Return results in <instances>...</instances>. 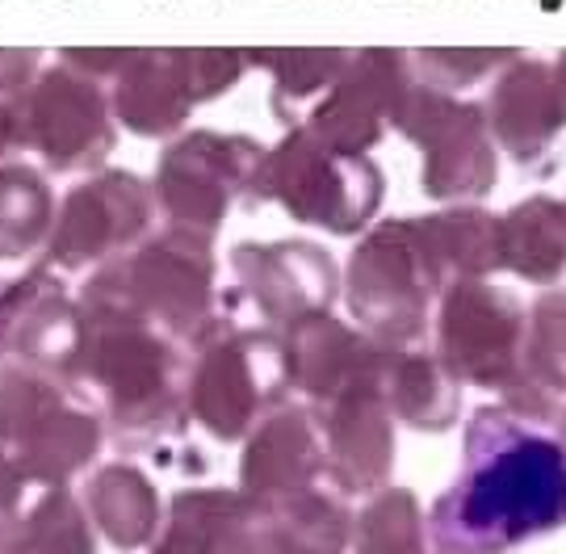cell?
Here are the masks:
<instances>
[{"instance_id": "cell-4", "label": "cell", "mask_w": 566, "mask_h": 554, "mask_svg": "<svg viewBox=\"0 0 566 554\" xmlns=\"http://www.w3.org/2000/svg\"><path fill=\"white\" fill-rule=\"evenodd\" d=\"M81 320L72 315L51 273H30L0 299V353L25 366H60L76 349Z\"/></svg>"}, {"instance_id": "cell-7", "label": "cell", "mask_w": 566, "mask_h": 554, "mask_svg": "<svg viewBox=\"0 0 566 554\" xmlns=\"http://www.w3.org/2000/svg\"><path fill=\"white\" fill-rule=\"evenodd\" d=\"M51 231V189L34 168H0V257H25Z\"/></svg>"}, {"instance_id": "cell-8", "label": "cell", "mask_w": 566, "mask_h": 554, "mask_svg": "<svg viewBox=\"0 0 566 554\" xmlns=\"http://www.w3.org/2000/svg\"><path fill=\"white\" fill-rule=\"evenodd\" d=\"M63 404V390L39 366H0V450L13 453Z\"/></svg>"}, {"instance_id": "cell-10", "label": "cell", "mask_w": 566, "mask_h": 554, "mask_svg": "<svg viewBox=\"0 0 566 554\" xmlns=\"http://www.w3.org/2000/svg\"><path fill=\"white\" fill-rule=\"evenodd\" d=\"M0 554H25V530L13 516H0Z\"/></svg>"}, {"instance_id": "cell-3", "label": "cell", "mask_w": 566, "mask_h": 554, "mask_svg": "<svg viewBox=\"0 0 566 554\" xmlns=\"http://www.w3.org/2000/svg\"><path fill=\"white\" fill-rule=\"evenodd\" d=\"M139 227H143L139 181H130L122 173H105L97 181L81 185L63 202L60 223L51 227V261L67 269L102 261V252L122 244Z\"/></svg>"}, {"instance_id": "cell-11", "label": "cell", "mask_w": 566, "mask_h": 554, "mask_svg": "<svg viewBox=\"0 0 566 554\" xmlns=\"http://www.w3.org/2000/svg\"><path fill=\"white\" fill-rule=\"evenodd\" d=\"M13 135H18V123H13V114L0 105V151H4V144H9Z\"/></svg>"}, {"instance_id": "cell-1", "label": "cell", "mask_w": 566, "mask_h": 554, "mask_svg": "<svg viewBox=\"0 0 566 554\" xmlns=\"http://www.w3.org/2000/svg\"><path fill=\"white\" fill-rule=\"evenodd\" d=\"M566 525V450L542 432L483 411L462 471L432 504L441 554H500Z\"/></svg>"}, {"instance_id": "cell-9", "label": "cell", "mask_w": 566, "mask_h": 554, "mask_svg": "<svg viewBox=\"0 0 566 554\" xmlns=\"http://www.w3.org/2000/svg\"><path fill=\"white\" fill-rule=\"evenodd\" d=\"M21 492H25V479L13 467V458L0 450V516H13V509L21 504Z\"/></svg>"}, {"instance_id": "cell-13", "label": "cell", "mask_w": 566, "mask_h": 554, "mask_svg": "<svg viewBox=\"0 0 566 554\" xmlns=\"http://www.w3.org/2000/svg\"><path fill=\"white\" fill-rule=\"evenodd\" d=\"M25 554H30V551H25Z\"/></svg>"}, {"instance_id": "cell-2", "label": "cell", "mask_w": 566, "mask_h": 554, "mask_svg": "<svg viewBox=\"0 0 566 554\" xmlns=\"http://www.w3.org/2000/svg\"><path fill=\"white\" fill-rule=\"evenodd\" d=\"M13 123L25 144L60 168L88 165L97 151L109 147L102 93L93 84L72 81L67 72L42 76V84L30 88V97L21 105V118Z\"/></svg>"}, {"instance_id": "cell-12", "label": "cell", "mask_w": 566, "mask_h": 554, "mask_svg": "<svg viewBox=\"0 0 566 554\" xmlns=\"http://www.w3.org/2000/svg\"><path fill=\"white\" fill-rule=\"evenodd\" d=\"M164 554H172V551H164Z\"/></svg>"}, {"instance_id": "cell-6", "label": "cell", "mask_w": 566, "mask_h": 554, "mask_svg": "<svg viewBox=\"0 0 566 554\" xmlns=\"http://www.w3.org/2000/svg\"><path fill=\"white\" fill-rule=\"evenodd\" d=\"M84 513L93 516V525H97V534L105 542H114L118 551H135V546H143L147 537L156 534L160 504H156L151 483L135 467L109 462V467H102L88 479Z\"/></svg>"}, {"instance_id": "cell-5", "label": "cell", "mask_w": 566, "mask_h": 554, "mask_svg": "<svg viewBox=\"0 0 566 554\" xmlns=\"http://www.w3.org/2000/svg\"><path fill=\"white\" fill-rule=\"evenodd\" d=\"M97 450H102V420L93 411L63 404L9 458H13V467L21 471L25 483H42L51 492V488H63L72 474H81L84 462H93Z\"/></svg>"}]
</instances>
